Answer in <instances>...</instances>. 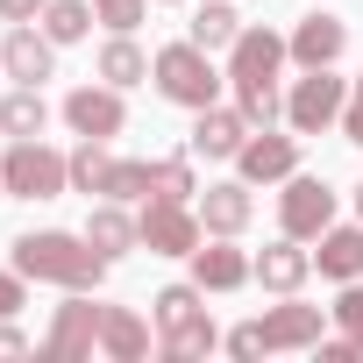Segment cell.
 Listing matches in <instances>:
<instances>
[{
    "label": "cell",
    "mask_w": 363,
    "mask_h": 363,
    "mask_svg": "<svg viewBox=\"0 0 363 363\" xmlns=\"http://www.w3.org/2000/svg\"><path fill=\"white\" fill-rule=\"evenodd\" d=\"M8 250H15V271H22L29 285H65V292H100V285H107V264H114V257H100L86 235H65V228H29V235H15Z\"/></svg>",
    "instance_id": "cell-1"
},
{
    "label": "cell",
    "mask_w": 363,
    "mask_h": 363,
    "mask_svg": "<svg viewBox=\"0 0 363 363\" xmlns=\"http://www.w3.org/2000/svg\"><path fill=\"white\" fill-rule=\"evenodd\" d=\"M150 86H157L171 107L200 114V107H214V100H221L228 72L214 65V50H200V43L186 36V43H164V50H157V65H150Z\"/></svg>",
    "instance_id": "cell-2"
},
{
    "label": "cell",
    "mask_w": 363,
    "mask_h": 363,
    "mask_svg": "<svg viewBox=\"0 0 363 363\" xmlns=\"http://www.w3.org/2000/svg\"><path fill=\"white\" fill-rule=\"evenodd\" d=\"M320 328H328V313L320 306H299V292H285V306H271V313H257V320H242L221 349L228 356H278V349H320Z\"/></svg>",
    "instance_id": "cell-3"
},
{
    "label": "cell",
    "mask_w": 363,
    "mask_h": 363,
    "mask_svg": "<svg viewBox=\"0 0 363 363\" xmlns=\"http://www.w3.org/2000/svg\"><path fill=\"white\" fill-rule=\"evenodd\" d=\"M0 186H8V200H57V193H72V157L50 150L43 135H29L0 157Z\"/></svg>",
    "instance_id": "cell-4"
},
{
    "label": "cell",
    "mask_w": 363,
    "mask_h": 363,
    "mask_svg": "<svg viewBox=\"0 0 363 363\" xmlns=\"http://www.w3.org/2000/svg\"><path fill=\"white\" fill-rule=\"evenodd\" d=\"M342 107H349V79H335V65L299 72V86L285 93V121H292V135H320V128H335Z\"/></svg>",
    "instance_id": "cell-5"
},
{
    "label": "cell",
    "mask_w": 363,
    "mask_h": 363,
    "mask_svg": "<svg viewBox=\"0 0 363 363\" xmlns=\"http://www.w3.org/2000/svg\"><path fill=\"white\" fill-rule=\"evenodd\" d=\"M135 228H143V250H150V257H193V250L207 242L193 200H143Z\"/></svg>",
    "instance_id": "cell-6"
},
{
    "label": "cell",
    "mask_w": 363,
    "mask_h": 363,
    "mask_svg": "<svg viewBox=\"0 0 363 363\" xmlns=\"http://www.w3.org/2000/svg\"><path fill=\"white\" fill-rule=\"evenodd\" d=\"M278 221H285V235L320 242V228H335V186H328V178L292 171V178H285V193H278Z\"/></svg>",
    "instance_id": "cell-7"
},
{
    "label": "cell",
    "mask_w": 363,
    "mask_h": 363,
    "mask_svg": "<svg viewBox=\"0 0 363 363\" xmlns=\"http://www.w3.org/2000/svg\"><path fill=\"white\" fill-rule=\"evenodd\" d=\"M93 349H100V306H93V292H72V299L57 306L50 335H43V356H50V363H79V356H93Z\"/></svg>",
    "instance_id": "cell-8"
},
{
    "label": "cell",
    "mask_w": 363,
    "mask_h": 363,
    "mask_svg": "<svg viewBox=\"0 0 363 363\" xmlns=\"http://www.w3.org/2000/svg\"><path fill=\"white\" fill-rule=\"evenodd\" d=\"M121 121H128V107H121V86H79V93H65V128L72 135H93V143H114L121 135Z\"/></svg>",
    "instance_id": "cell-9"
},
{
    "label": "cell",
    "mask_w": 363,
    "mask_h": 363,
    "mask_svg": "<svg viewBox=\"0 0 363 363\" xmlns=\"http://www.w3.org/2000/svg\"><path fill=\"white\" fill-rule=\"evenodd\" d=\"M0 72H8L15 86H43L57 72V43L43 36V22H15L8 43H0Z\"/></svg>",
    "instance_id": "cell-10"
},
{
    "label": "cell",
    "mask_w": 363,
    "mask_h": 363,
    "mask_svg": "<svg viewBox=\"0 0 363 363\" xmlns=\"http://www.w3.org/2000/svg\"><path fill=\"white\" fill-rule=\"evenodd\" d=\"M299 171V135H271V128H250V143L235 150V178L250 186H278V178Z\"/></svg>",
    "instance_id": "cell-11"
},
{
    "label": "cell",
    "mask_w": 363,
    "mask_h": 363,
    "mask_svg": "<svg viewBox=\"0 0 363 363\" xmlns=\"http://www.w3.org/2000/svg\"><path fill=\"white\" fill-rule=\"evenodd\" d=\"M250 143V121H242V107H200L193 114V135H186V150L193 157H207V164H235V150Z\"/></svg>",
    "instance_id": "cell-12"
},
{
    "label": "cell",
    "mask_w": 363,
    "mask_h": 363,
    "mask_svg": "<svg viewBox=\"0 0 363 363\" xmlns=\"http://www.w3.org/2000/svg\"><path fill=\"white\" fill-rule=\"evenodd\" d=\"M250 278H257V257H242L235 235H214V242L193 250V285L200 292H242Z\"/></svg>",
    "instance_id": "cell-13"
},
{
    "label": "cell",
    "mask_w": 363,
    "mask_h": 363,
    "mask_svg": "<svg viewBox=\"0 0 363 363\" xmlns=\"http://www.w3.org/2000/svg\"><path fill=\"white\" fill-rule=\"evenodd\" d=\"M193 214H200V228H207V235H242V228H250V214H257L250 178H221V186L193 193Z\"/></svg>",
    "instance_id": "cell-14"
},
{
    "label": "cell",
    "mask_w": 363,
    "mask_h": 363,
    "mask_svg": "<svg viewBox=\"0 0 363 363\" xmlns=\"http://www.w3.org/2000/svg\"><path fill=\"white\" fill-rule=\"evenodd\" d=\"M285 50H292L299 72H320V65H335V57L349 50V22H342V15H306V22L285 36Z\"/></svg>",
    "instance_id": "cell-15"
},
{
    "label": "cell",
    "mask_w": 363,
    "mask_h": 363,
    "mask_svg": "<svg viewBox=\"0 0 363 363\" xmlns=\"http://www.w3.org/2000/svg\"><path fill=\"white\" fill-rule=\"evenodd\" d=\"M306 278H313V250H299V235H278V242L257 250V285H264V292L285 299V292H299Z\"/></svg>",
    "instance_id": "cell-16"
},
{
    "label": "cell",
    "mask_w": 363,
    "mask_h": 363,
    "mask_svg": "<svg viewBox=\"0 0 363 363\" xmlns=\"http://www.w3.org/2000/svg\"><path fill=\"white\" fill-rule=\"evenodd\" d=\"M150 328L157 320H143L135 306H100V356L107 363H143L150 356Z\"/></svg>",
    "instance_id": "cell-17"
},
{
    "label": "cell",
    "mask_w": 363,
    "mask_h": 363,
    "mask_svg": "<svg viewBox=\"0 0 363 363\" xmlns=\"http://www.w3.org/2000/svg\"><path fill=\"white\" fill-rule=\"evenodd\" d=\"M86 242H93L100 257H128V250H143V228H135V214H128L121 200H100V207L86 214Z\"/></svg>",
    "instance_id": "cell-18"
},
{
    "label": "cell",
    "mask_w": 363,
    "mask_h": 363,
    "mask_svg": "<svg viewBox=\"0 0 363 363\" xmlns=\"http://www.w3.org/2000/svg\"><path fill=\"white\" fill-rule=\"evenodd\" d=\"M313 271H320V278H335V285L363 278V221H356V228H320V250H313Z\"/></svg>",
    "instance_id": "cell-19"
},
{
    "label": "cell",
    "mask_w": 363,
    "mask_h": 363,
    "mask_svg": "<svg viewBox=\"0 0 363 363\" xmlns=\"http://www.w3.org/2000/svg\"><path fill=\"white\" fill-rule=\"evenodd\" d=\"M150 65H157V57H150L135 36H107V43H100V79H107V86H121V93H128V86H143V79H150Z\"/></svg>",
    "instance_id": "cell-20"
},
{
    "label": "cell",
    "mask_w": 363,
    "mask_h": 363,
    "mask_svg": "<svg viewBox=\"0 0 363 363\" xmlns=\"http://www.w3.org/2000/svg\"><path fill=\"white\" fill-rule=\"evenodd\" d=\"M43 121H50V100H43V86H15L8 100H0V135L29 143V135H43Z\"/></svg>",
    "instance_id": "cell-21"
},
{
    "label": "cell",
    "mask_w": 363,
    "mask_h": 363,
    "mask_svg": "<svg viewBox=\"0 0 363 363\" xmlns=\"http://www.w3.org/2000/svg\"><path fill=\"white\" fill-rule=\"evenodd\" d=\"M186 36H193L200 50H228V43L242 36V15L228 8V0H200V15L186 22Z\"/></svg>",
    "instance_id": "cell-22"
},
{
    "label": "cell",
    "mask_w": 363,
    "mask_h": 363,
    "mask_svg": "<svg viewBox=\"0 0 363 363\" xmlns=\"http://www.w3.org/2000/svg\"><path fill=\"white\" fill-rule=\"evenodd\" d=\"M200 313H207V292H200V285H164V292L150 299V320H157V335L186 328V320H200Z\"/></svg>",
    "instance_id": "cell-23"
},
{
    "label": "cell",
    "mask_w": 363,
    "mask_h": 363,
    "mask_svg": "<svg viewBox=\"0 0 363 363\" xmlns=\"http://www.w3.org/2000/svg\"><path fill=\"white\" fill-rule=\"evenodd\" d=\"M93 0H50V8H43V36L50 43H86L93 36Z\"/></svg>",
    "instance_id": "cell-24"
},
{
    "label": "cell",
    "mask_w": 363,
    "mask_h": 363,
    "mask_svg": "<svg viewBox=\"0 0 363 363\" xmlns=\"http://www.w3.org/2000/svg\"><path fill=\"white\" fill-rule=\"evenodd\" d=\"M200 178H193V150L186 157H150V200H193Z\"/></svg>",
    "instance_id": "cell-25"
},
{
    "label": "cell",
    "mask_w": 363,
    "mask_h": 363,
    "mask_svg": "<svg viewBox=\"0 0 363 363\" xmlns=\"http://www.w3.org/2000/svg\"><path fill=\"white\" fill-rule=\"evenodd\" d=\"M107 171H114V157H107V143H93V135H79V150H72V193H107Z\"/></svg>",
    "instance_id": "cell-26"
},
{
    "label": "cell",
    "mask_w": 363,
    "mask_h": 363,
    "mask_svg": "<svg viewBox=\"0 0 363 363\" xmlns=\"http://www.w3.org/2000/svg\"><path fill=\"white\" fill-rule=\"evenodd\" d=\"M214 349H221L214 313H200V320H186V328H171V335H164V356H171V363H193V356H214Z\"/></svg>",
    "instance_id": "cell-27"
},
{
    "label": "cell",
    "mask_w": 363,
    "mask_h": 363,
    "mask_svg": "<svg viewBox=\"0 0 363 363\" xmlns=\"http://www.w3.org/2000/svg\"><path fill=\"white\" fill-rule=\"evenodd\" d=\"M100 200H121V207H128V200H150V164H143V157H114Z\"/></svg>",
    "instance_id": "cell-28"
},
{
    "label": "cell",
    "mask_w": 363,
    "mask_h": 363,
    "mask_svg": "<svg viewBox=\"0 0 363 363\" xmlns=\"http://www.w3.org/2000/svg\"><path fill=\"white\" fill-rule=\"evenodd\" d=\"M93 15H100V29L135 36V29H143V15H150V0H93Z\"/></svg>",
    "instance_id": "cell-29"
},
{
    "label": "cell",
    "mask_w": 363,
    "mask_h": 363,
    "mask_svg": "<svg viewBox=\"0 0 363 363\" xmlns=\"http://www.w3.org/2000/svg\"><path fill=\"white\" fill-rule=\"evenodd\" d=\"M328 320H335L342 335H356V342H363V278H349V285H342V299L328 306Z\"/></svg>",
    "instance_id": "cell-30"
},
{
    "label": "cell",
    "mask_w": 363,
    "mask_h": 363,
    "mask_svg": "<svg viewBox=\"0 0 363 363\" xmlns=\"http://www.w3.org/2000/svg\"><path fill=\"white\" fill-rule=\"evenodd\" d=\"M22 306H29V278H22V271L8 264V271H0V320H15Z\"/></svg>",
    "instance_id": "cell-31"
},
{
    "label": "cell",
    "mask_w": 363,
    "mask_h": 363,
    "mask_svg": "<svg viewBox=\"0 0 363 363\" xmlns=\"http://www.w3.org/2000/svg\"><path fill=\"white\" fill-rule=\"evenodd\" d=\"M342 135H349V143L363 150V72L349 79V107H342Z\"/></svg>",
    "instance_id": "cell-32"
},
{
    "label": "cell",
    "mask_w": 363,
    "mask_h": 363,
    "mask_svg": "<svg viewBox=\"0 0 363 363\" xmlns=\"http://www.w3.org/2000/svg\"><path fill=\"white\" fill-rule=\"evenodd\" d=\"M50 0H0V22H43Z\"/></svg>",
    "instance_id": "cell-33"
},
{
    "label": "cell",
    "mask_w": 363,
    "mask_h": 363,
    "mask_svg": "<svg viewBox=\"0 0 363 363\" xmlns=\"http://www.w3.org/2000/svg\"><path fill=\"white\" fill-rule=\"evenodd\" d=\"M29 349H36V342H29L15 320H0V356H29Z\"/></svg>",
    "instance_id": "cell-34"
},
{
    "label": "cell",
    "mask_w": 363,
    "mask_h": 363,
    "mask_svg": "<svg viewBox=\"0 0 363 363\" xmlns=\"http://www.w3.org/2000/svg\"><path fill=\"white\" fill-rule=\"evenodd\" d=\"M356 221H363V186H356Z\"/></svg>",
    "instance_id": "cell-35"
},
{
    "label": "cell",
    "mask_w": 363,
    "mask_h": 363,
    "mask_svg": "<svg viewBox=\"0 0 363 363\" xmlns=\"http://www.w3.org/2000/svg\"><path fill=\"white\" fill-rule=\"evenodd\" d=\"M0 200H8V186H0Z\"/></svg>",
    "instance_id": "cell-36"
}]
</instances>
